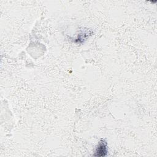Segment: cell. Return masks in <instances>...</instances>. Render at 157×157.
Listing matches in <instances>:
<instances>
[{"mask_svg": "<svg viewBox=\"0 0 157 157\" xmlns=\"http://www.w3.org/2000/svg\"><path fill=\"white\" fill-rule=\"evenodd\" d=\"M107 154V147H106V143L104 140H101L99 145L96 149V153L94 154V156H105Z\"/></svg>", "mask_w": 157, "mask_h": 157, "instance_id": "6da1fadb", "label": "cell"}]
</instances>
